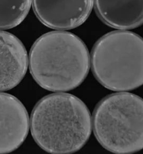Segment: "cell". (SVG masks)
I'll list each match as a JSON object with an SVG mask.
<instances>
[{"label":"cell","mask_w":143,"mask_h":154,"mask_svg":"<svg viewBox=\"0 0 143 154\" xmlns=\"http://www.w3.org/2000/svg\"><path fill=\"white\" fill-rule=\"evenodd\" d=\"M87 106L69 94L45 96L34 107L30 120L35 141L50 154H71L87 143L92 131Z\"/></svg>","instance_id":"obj_1"},{"label":"cell","mask_w":143,"mask_h":154,"mask_svg":"<svg viewBox=\"0 0 143 154\" xmlns=\"http://www.w3.org/2000/svg\"><path fill=\"white\" fill-rule=\"evenodd\" d=\"M91 61L96 79L109 90L129 91L143 85V38L136 33L105 34L94 45Z\"/></svg>","instance_id":"obj_3"},{"label":"cell","mask_w":143,"mask_h":154,"mask_svg":"<svg viewBox=\"0 0 143 154\" xmlns=\"http://www.w3.org/2000/svg\"><path fill=\"white\" fill-rule=\"evenodd\" d=\"M29 125L22 103L10 94L0 93V154L18 149L28 136Z\"/></svg>","instance_id":"obj_6"},{"label":"cell","mask_w":143,"mask_h":154,"mask_svg":"<svg viewBox=\"0 0 143 154\" xmlns=\"http://www.w3.org/2000/svg\"><path fill=\"white\" fill-rule=\"evenodd\" d=\"M28 67V57L22 42L13 34L0 31V91L19 84Z\"/></svg>","instance_id":"obj_7"},{"label":"cell","mask_w":143,"mask_h":154,"mask_svg":"<svg viewBox=\"0 0 143 154\" xmlns=\"http://www.w3.org/2000/svg\"><path fill=\"white\" fill-rule=\"evenodd\" d=\"M37 18L45 26L61 30L73 29L87 20L93 0H31Z\"/></svg>","instance_id":"obj_5"},{"label":"cell","mask_w":143,"mask_h":154,"mask_svg":"<svg viewBox=\"0 0 143 154\" xmlns=\"http://www.w3.org/2000/svg\"><path fill=\"white\" fill-rule=\"evenodd\" d=\"M97 15L114 29H133L143 24V0H93Z\"/></svg>","instance_id":"obj_8"},{"label":"cell","mask_w":143,"mask_h":154,"mask_svg":"<svg viewBox=\"0 0 143 154\" xmlns=\"http://www.w3.org/2000/svg\"><path fill=\"white\" fill-rule=\"evenodd\" d=\"M31 0H0V29H10L25 20Z\"/></svg>","instance_id":"obj_9"},{"label":"cell","mask_w":143,"mask_h":154,"mask_svg":"<svg viewBox=\"0 0 143 154\" xmlns=\"http://www.w3.org/2000/svg\"><path fill=\"white\" fill-rule=\"evenodd\" d=\"M96 138L107 150L132 154L143 149V99L130 93L107 96L93 116Z\"/></svg>","instance_id":"obj_4"},{"label":"cell","mask_w":143,"mask_h":154,"mask_svg":"<svg viewBox=\"0 0 143 154\" xmlns=\"http://www.w3.org/2000/svg\"><path fill=\"white\" fill-rule=\"evenodd\" d=\"M90 57L83 41L73 33H45L33 45L29 54L30 73L42 88L68 91L79 86L88 75Z\"/></svg>","instance_id":"obj_2"}]
</instances>
